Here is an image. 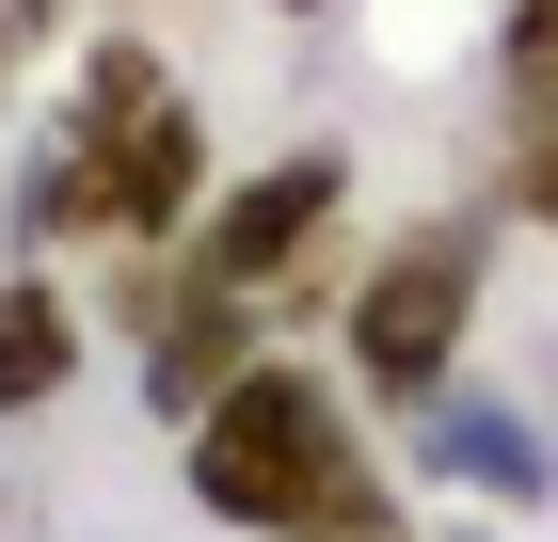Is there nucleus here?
I'll use <instances>...</instances> for the list:
<instances>
[{
	"mask_svg": "<svg viewBox=\"0 0 558 542\" xmlns=\"http://www.w3.org/2000/svg\"><path fill=\"white\" fill-rule=\"evenodd\" d=\"M351 208V160L336 144H288V160H256L223 208H192V240L160 255V288H208V303H288L303 272H319V224Z\"/></svg>",
	"mask_w": 558,
	"mask_h": 542,
	"instance_id": "7ed1b4c3",
	"label": "nucleus"
},
{
	"mask_svg": "<svg viewBox=\"0 0 558 542\" xmlns=\"http://www.w3.org/2000/svg\"><path fill=\"white\" fill-rule=\"evenodd\" d=\"M192 208H208V112L160 96L129 144H96V224H112V255H175Z\"/></svg>",
	"mask_w": 558,
	"mask_h": 542,
	"instance_id": "20e7f679",
	"label": "nucleus"
},
{
	"mask_svg": "<svg viewBox=\"0 0 558 542\" xmlns=\"http://www.w3.org/2000/svg\"><path fill=\"white\" fill-rule=\"evenodd\" d=\"M81 303L48 288V255H16V272H0V415H48V399H64V383H81Z\"/></svg>",
	"mask_w": 558,
	"mask_h": 542,
	"instance_id": "39448f33",
	"label": "nucleus"
},
{
	"mask_svg": "<svg viewBox=\"0 0 558 542\" xmlns=\"http://www.w3.org/2000/svg\"><path fill=\"white\" fill-rule=\"evenodd\" d=\"M160 96H175L160 48H144V33H96V48H81V81H64V144H129Z\"/></svg>",
	"mask_w": 558,
	"mask_h": 542,
	"instance_id": "423d86ee",
	"label": "nucleus"
},
{
	"mask_svg": "<svg viewBox=\"0 0 558 542\" xmlns=\"http://www.w3.org/2000/svg\"><path fill=\"white\" fill-rule=\"evenodd\" d=\"M271 16H319V0H271Z\"/></svg>",
	"mask_w": 558,
	"mask_h": 542,
	"instance_id": "9b49d317",
	"label": "nucleus"
},
{
	"mask_svg": "<svg viewBox=\"0 0 558 542\" xmlns=\"http://www.w3.org/2000/svg\"><path fill=\"white\" fill-rule=\"evenodd\" d=\"M495 81H511V112H526V96H558V0H511V33H495Z\"/></svg>",
	"mask_w": 558,
	"mask_h": 542,
	"instance_id": "1a4fd4ad",
	"label": "nucleus"
},
{
	"mask_svg": "<svg viewBox=\"0 0 558 542\" xmlns=\"http://www.w3.org/2000/svg\"><path fill=\"white\" fill-rule=\"evenodd\" d=\"M336 462H351V399L303 368V351H256V368L192 415V510H208V527L288 542L303 510H319V479H336Z\"/></svg>",
	"mask_w": 558,
	"mask_h": 542,
	"instance_id": "f257e3e1",
	"label": "nucleus"
},
{
	"mask_svg": "<svg viewBox=\"0 0 558 542\" xmlns=\"http://www.w3.org/2000/svg\"><path fill=\"white\" fill-rule=\"evenodd\" d=\"M0 64H16V0H0Z\"/></svg>",
	"mask_w": 558,
	"mask_h": 542,
	"instance_id": "9d476101",
	"label": "nucleus"
},
{
	"mask_svg": "<svg viewBox=\"0 0 558 542\" xmlns=\"http://www.w3.org/2000/svg\"><path fill=\"white\" fill-rule=\"evenodd\" d=\"M288 542H399V495H384V462L351 447V462H336V479H319V510H303V527H288Z\"/></svg>",
	"mask_w": 558,
	"mask_h": 542,
	"instance_id": "6e6552de",
	"label": "nucleus"
},
{
	"mask_svg": "<svg viewBox=\"0 0 558 542\" xmlns=\"http://www.w3.org/2000/svg\"><path fill=\"white\" fill-rule=\"evenodd\" d=\"M478 288H495V224L478 208L399 224V240L351 272V303H336L351 383H367V399H447V368L478 351Z\"/></svg>",
	"mask_w": 558,
	"mask_h": 542,
	"instance_id": "f03ea898",
	"label": "nucleus"
},
{
	"mask_svg": "<svg viewBox=\"0 0 558 542\" xmlns=\"http://www.w3.org/2000/svg\"><path fill=\"white\" fill-rule=\"evenodd\" d=\"M81 240H112V224H96V144H48V160L16 176V255H81Z\"/></svg>",
	"mask_w": 558,
	"mask_h": 542,
	"instance_id": "0eeeda50",
	"label": "nucleus"
}]
</instances>
